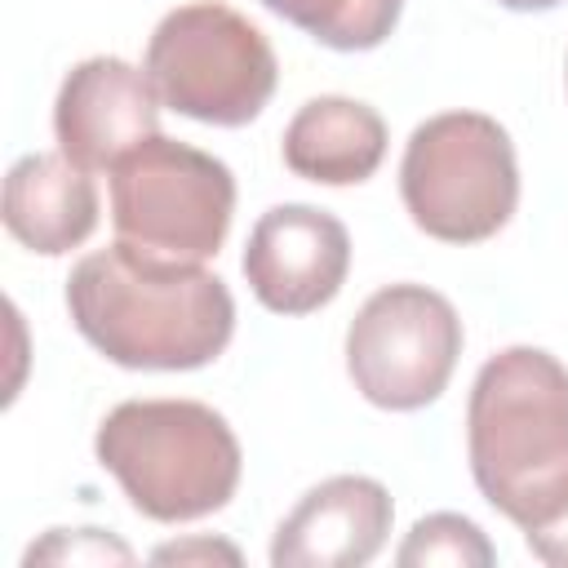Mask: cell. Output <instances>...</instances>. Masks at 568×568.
I'll use <instances>...</instances> for the list:
<instances>
[{"label": "cell", "instance_id": "cell-3", "mask_svg": "<svg viewBox=\"0 0 568 568\" xmlns=\"http://www.w3.org/2000/svg\"><path fill=\"white\" fill-rule=\"evenodd\" d=\"M93 453L129 506L155 524L222 510L244 470L231 422L200 399H124L102 417Z\"/></svg>", "mask_w": 568, "mask_h": 568}, {"label": "cell", "instance_id": "cell-17", "mask_svg": "<svg viewBox=\"0 0 568 568\" xmlns=\"http://www.w3.org/2000/svg\"><path fill=\"white\" fill-rule=\"evenodd\" d=\"M524 546H528L541 564L568 568V515L555 519V524H546V528H537V532H524Z\"/></svg>", "mask_w": 568, "mask_h": 568}, {"label": "cell", "instance_id": "cell-18", "mask_svg": "<svg viewBox=\"0 0 568 568\" xmlns=\"http://www.w3.org/2000/svg\"><path fill=\"white\" fill-rule=\"evenodd\" d=\"M501 9H515V13H546V9H555V4H564V0H497Z\"/></svg>", "mask_w": 568, "mask_h": 568}, {"label": "cell", "instance_id": "cell-2", "mask_svg": "<svg viewBox=\"0 0 568 568\" xmlns=\"http://www.w3.org/2000/svg\"><path fill=\"white\" fill-rule=\"evenodd\" d=\"M475 488L519 532L568 515V368L541 346H506L466 399Z\"/></svg>", "mask_w": 568, "mask_h": 568}, {"label": "cell", "instance_id": "cell-6", "mask_svg": "<svg viewBox=\"0 0 568 568\" xmlns=\"http://www.w3.org/2000/svg\"><path fill=\"white\" fill-rule=\"evenodd\" d=\"M106 173L115 240L173 262H209L226 244L235 178L217 155L155 133Z\"/></svg>", "mask_w": 568, "mask_h": 568}, {"label": "cell", "instance_id": "cell-14", "mask_svg": "<svg viewBox=\"0 0 568 568\" xmlns=\"http://www.w3.org/2000/svg\"><path fill=\"white\" fill-rule=\"evenodd\" d=\"M395 564L399 568H435V564L439 568H488L497 564V550L475 519L435 510L408 528L404 546L395 550Z\"/></svg>", "mask_w": 568, "mask_h": 568}, {"label": "cell", "instance_id": "cell-19", "mask_svg": "<svg viewBox=\"0 0 568 568\" xmlns=\"http://www.w3.org/2000/svg\"><path fill=\"white\" fill-rule=\"evenodd\" d=\"M564 80H568V71H564Z\"/></svg>", "mask_w": 568, "mask_h": 568}, {"label": "cell", "instance_id": "cell-13", "mask_svg": "<svg viewBox=\"0 0 568 568\" xmlns=\"http://www.w3.org/2000/svg\"><path fill=\"white\" fill-rule=\"evenodd\" d=\"M324 49L337 53H364L390 40L399 27L404 0H257Z\"/></svg>", "mask_w": 568, "mask_h": 568}, {"label": "cell", "instance_id": "cell-15", "mask_svg": "<svg viewBox=\"0 0 568 568\" xmlns=\"http://www.w3.org/2000/svg\"><path fill=\"white\" fill-rule=\"evenodd\" d=\"M22 564H133V550L102 528H49L40 541L27 546Z\"/></svg>", "mask_w": 568, "mask_h": 568}, {"label": "cell", "instance_id": "cell-9", "mask_svg": "<svg viewBox=\"0 0 568 568\" xmlns=\"http://www.w3.org/2000/svg\"><path fill=\"white\" fill-rule=\"evenodd\" d=\"M160 93L151 75L124 58L98 53L67 71L53 102V138L80 169H111L124 151L160 133Z\"/></svg>", "mask_w": 568, "mask_h": 568}, {"label": "cell", "instance_id": "cell-11", "mask_svg": "<svg viewBox=\"0 0 568 568\" xmlns=\"http://www.w3.org/2000/svg\"><path fill=\"white\" fill-rule=\"evenodd\" d=\"M0 217L22 248L40 257H62L93 235L98 186L89 169H80L62 151H31L4 173Z\"/></svg>", "mask_w": 568, "mask_h": 568}, {"label": "cell", "instance_id": "cell-10", "mask_svg": "<svg viewBox=\"0 0 568 568\" xmlns=\"http://www.w3.org/2000/svg\"><path fill=\"white\" fill-rule=\"evenodd\" d=\"M395 501L373 475H333L302 493L271 537L275 568H359L390 537Z\"/></svg>", "mask_w": 568, "mask_h": 568}, {"label": "cell", "instance_id": "cell-1", "mask_svg": "<svg viewBox=\"0 0 568 568\" xmlns=\"http://www.w3.org/2000/svg\"><path fill=\"white\" fill-rule=\"evenodd\" d=\"M67 311L98 355L146 373L204 368L235 333V297L204 262L155 257L124 240L71 266Z\"/></svg>", "mask_w": 568, "mask_h": 568}, {"label": "cell", "instance_id": "cell-16", "mask_svg": "<svg viewBox=\"0 0 568 568\" xmlns=\"http://www.w3.org/2000/svg\"><path fill=\"white\" fill-rule=\"evenodd\" d=\"M244 564V555L231 546V541H217V537H186V541H169V546H155L151 550V564Z\"/></svg>", "mask_w": 568, "mask_h": 568}, {"label": "cell", "instance_id": "cell-12", "mask_svg": "<svg viewBox=\"0 0 568 568\" xmlns=\"http://www.w3.org/2000/svg\"><path fill=\"white\" fill-rule=\"evenodd\" d=\"M280 151L284 164L306 182L355 186L368 182L386 160V120L359 98L324 93L293 111Z\"/></svg>", "mask_w": 568, "mask_h": 568}, {"label": "cell", "instance_id": "cell-4", "mask_svg": "<svg viewBox=\"0 0 568 568\" xmlns=\"http://www.w3.org/2000/svg\"><path fill=\"white\" fill-rule=\"evenodd\" d=\"M399 195L413 226L430 240H493L519 204L510 133L484 111H439L422 120L399 160Z\"/></svg>", "mask_w": 568, "mask_h": 568}, {"label": "cell", "instance_id": "cell-8", "mask_svg": "<svg viewBox=\"0 0 568 568\" xmlns=\"http://www.w3.org/2000/svg\"><path fill=\"white\" fill-rule=\"evenodd\" d=\"M240 266L266 311L311 315L342 293L351 271V235L328 209L275 204L253 222Z\"/></svg>", "mask_w": 568, "mask_h": 568}, {"label": "cell", "instance_id": "cell-7", "mask_svg": "<svg viewBox=\"0 0 568 568\" xmlns=\"http://www.w3.org/2000/svg\"><path fill=\"white\" fill-rule=\"evenodd\" d=\"M462 342V320L444 293L426 284H386L346 328V373L373 408L417 413L444 395Z\"/></svg>", "mask_w": 568, "mask_h": 568}, {"label": "cell", "instance_id": "cell-5", "mask_svg": "<svg viewBox=\"0 0 568 568\" xmlns=\"http://www.w3.org/2000/svg\"><path fill=\"white\" fill-rule=\"evenodd\" d=\"M142 71L169 111L217 129L257 120L280 80V62L262 27L217 0L169 9L146 40Z\"/></svg>", "mask_w": 568, "mask_h": 568}]
</instances>
